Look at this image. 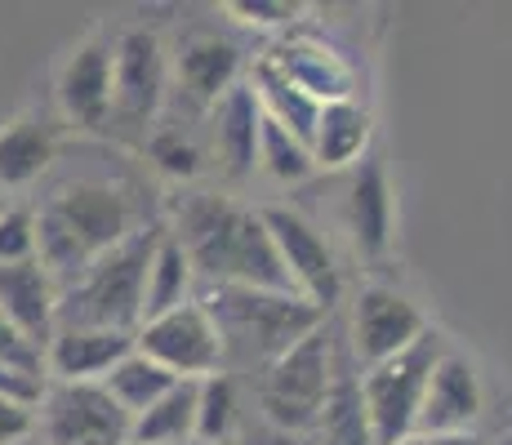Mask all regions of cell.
Listing matches in <instances>:
<instances>
[{
  "instance_id": "1",
  "label": "cell",
  "mask_w": 512,
  "mask_h": 445,
  "mask_svg": "<svg viewBox=\"0 0 512 445\" xmlns=\"http://www.w3.org/2000/svg\"><path fill=\"white\" fill-rule=\"evenodd\" d=\"M36 263L49 272V281L63 290L67 281L85 272L94 259L143 232L147 219L139 210L134 187L116 178H67L36 205Z\"/></svg>"
},
{
  "instance_id": "2",
  "label": "cell",
  "mask_w": 512,
  "mask_h": 445,
  "mask_svg": "<svg viewBox=\"0 0 512 445\" xmlns=\"http://www.w3.org/2000/svg\"><path fill=\"white\" fill-rule=\"evenodd\" d=\"M174 241L183 245L196 281L205 285H241V290L294 294L290 276L263 232L259 210L241 205L223 192H192L174 210ZM299 299V294H294Z\"/></svg>"
},
{
  "instance_id": "3",
  "label": "cell",
  "mask_w": 512,
  "mask_h": 445,
  "mask_svg": "<svg viewBox=\"0 0 512 445\" xmlns=\"http://www.w3.org/2000/svg\"><path fill=\"white\" fill-rule=\"evenodd\" d=\"M196 303L205 308L214 334H219L223 374H263L285 348H294L303 334L326 321V312H317L312 303L294 299V294L241 290V285H205L196 294Z\"/></svg>"
},
{
  "instance_id": "4",
  "label": "cell",
  "mask_w": 512,
  "mask_h": 445,
  "mask_svg": "<svg viewBox=\"0 0 512 445\" xmlns=\"http://www.w3.org/2000/svg\"><path fill=\"white\" fill-rule=\"evenodd\" d=\"M156 236H161V227L147 223L130 241H121L103 259H94L76 281H67L54 303V330H67V325H81V330H121V334L139 330L143 325V312H139L143 272H147V259H152Z\"/></svg>"
},
{
  "instance_id": "5",
  "label": "cell",
  "mask_w": 512,
  "mask_h": 445,
  "mask_svg": "<svg viewBox=\"0 0 512 445\" xmlns=\"http://www.w3.org/2000/svg\"><path fill=\"white\" fill-rule=\"evenodd\" d=\"M334 361H339V325L321 321L294 348H285L268 370L259 374V410L285 437L317 432L321 410L334 388Z\"/></svg>"
},
{
  "instance_id": "6",
  "label": "cell",
  "mask_w": 512,
  "mask_h": 445,
  "mask_svg": "<svg viewBox=\"0 0 512 445\" xmlns=\"http://www.w3.org/2000/svg\"><path fill=\"white\" fill-rule=\"evenodd\" d=\"M446 339L441 330H423L406 352L388 356V361L370 365L357 374V397H361V414H366V428L374 445H401L415 437V414L428 388L432 361L441 356Z\"/></svg>"
},
{
  "instance_id": "7",
  "label": "cell",
  "mask_w": 512,
  "mask_h": 445,
  "mask_svg": "<svg viewBox=\"0 0 512 445\" xmlns=\"http://www.w3.org/2000/svg\"><path fill=\"white\" fill-rule=\"evenodd\" d=\"M259 219L285 267V276H290L294 294L330 316L343 294V272L334 263V250L326 236H321V227L312 219H303L299 210H290V205H263Z\"/></svg>"
},
{
  "instance_id": "8",
  "label": "cell",
  "mask_w": 512,
  "mask_h": 445,
  "mask_svg": "<svg viewBox=\"0 0 512 445\" xmlns=\"http://www.w3.org/2000/svg\"><path fill=\"white\" fill-rule=\"evenodd\" d=\"M170 85L165 41L147 27H125L112 36V121L125 130H147L161 116ZM107 121V130H112Z\"/></svg>"
},
{
  "instance_id": "9",
  "label": "cell",
  "mask_w": 512,
  "mask_h": 445,
  "mask_svg": "<svg viewBox=\"0 0 512 445\" xmlns=\"http://www.w3.org/2000/svg\"><path fill=\"white\" fill-rule=\"evenodd\" d=\"M130 423L103 383H49L36 405V428L49 445H130Z\"/></svg>"
},
{
  "instance_id": "10",
  "label": "cell",
  "mask_w": 512,
  "mask_h": 445,
  "mask_svg": "<svg viewBox=\"0 0 512 445\" xmlns=\"http://www.w3.org/2000/svg\"><path fill=\"white\" fill-rule=\"evenodd\" d=\"M423 330H428V316H423V308L410 294H401L397 285L370 281V285H361L357 299H352L348 356H352V365L370 370V365L406 352Z\"/></svg>"
},
{
  "instance_id": "11",
  "label": "cell",
  "mask_w": 512,
  "mask_h": 445,
  "mask_svg": "<svg viewBox=\"0 0 512 445\" xmlns=\"http://www.w3.org/2000/svg\"><path fill=\"white\" fill-rule=\"evenodd\" d=\"M134 352H143L147 361H156L174 379H210V374L223 370L219 334H214L210 316L196 299L143 321L134 330Z\"/></svg>"
},
{
  "instance_id": "12",
  "label": "cell",
  "mask_w": 512,
  "mask_h": 445,
  "mask_svg": "<svg viewBox=\"0 0 512 445\" xmlns=\"http://www.w3.org/2000/svg\"><path fill=\"white\" fill-rule=\"evenodd\" d=\"M481 414H486V388H481L477 361L459 348H441L432 361L428 388H423L419 414H415V437H450V432H477Z\"/></svg>"
},
{
  "instance_id": "13",
  "label": "cell",
  "mask_w": 512,
  "mask_h": 445,
  "mask_svg": "<svg viewBox=\"0 0 512 445\" xmlns=\"http://www.w3.org/2000/svg\"><path fill=\"white\" fill-rule=\"evenodd\" d=\"M259 63H268L272 72L285 76L290 85H299L303 94L317 98L321 107L326 103H348V98H357V89H361L357 63H352L348 54H339L330 41L303 32V27L285 32L281 41L259 58Z\"/></svg>"
},
{
  "instance_id": "14",
  "label": "cell",
  "mask_w": 512,
  "mask_h": 445,
  "mask_svg": "<svg viewBox=\"0 0 512 445\" xmlns=\"http://www.w3.org/2000/svg\"><path fill=\"white\" fill-rule=\"evenodd\" d=\"M348 236L352 250L366 263H388L392 245H397V192H392V174L383 152H370L352 165L348 183Z\"/></svg>"
},
{
  "instance_id": "15",
  "label": "cell",
  "mask_w": 512,
  "mask_h": 445,
  "mask_svg": "<svg viewBox=\"0 0 512 445\" xmlns=\"http://www.w3.org/2000/svg\"><path fill=\"white\" fill-rule=\"evenodd\" d=\"M112 36L98 27L58 67V107L76 130H107L112 121Z\"/></svg>"
},
{
  "instance_id": "16",
  "label": "cell",
  "mask_w": 512,
  "mask_h": 445,
  "mask_svg": "<svg viewBox=\"0 0 512 445\" xmlns=\"http://www.w3.org/2000/svg\"><path fill=\"white\" fill-rule=\"evenodd\" d=\"M241 67H245L241 45L219 32H205V27L183 32L170 54L174 85H179V94L196 112H210L232 85H241Z\"/></svg>"
},
{
  "instance_id": "17",
  "label": "cell",
  "mask_w": 512,
  "mask_h": 445,
  "mask_svg": "<svg viewBox=\"0 0 512 445\" xmlns=\"http://www.w3.org/2000/svg\"><path fill=\"white\" fill-rule=\"evenodd\" d=\"M130 352H134V334L67 325V330L49 334L45 374H49V383H98L116 361H125Z\"/></svg>"
},
{
  "instance_id": "18",
  "label": "cell",
  "mask_w": 512,
  "mask_h": 445,
  "mask_svg": "<svg viewBox=\"0 0 512 445\" xmlns=\"http://www.w3.org/2000/svg\"><path fill=\"white\" fill-rule=\"evenodd\" d=\"M210 125H214V161H219L223 178L232 183H245L254 174V156H259V125H263V112H259V98H254L250 81L232 85L219 103L210 107Z\"/></svg>"
},
{
  "instance_id": "19",
  "label": "cell",
  "mask_w": 512,
  "mask_h": 445,
  "mask_svg": "<svg viewBox=\"0 0 512 445\" xmlns=\"http://www.w3.org/2000/svg\"><path fill=\"white\" fill-rule=\"evenodd\" d=\"M54 303H58V285L49 281V272L36 259L0 267V316L41 352L49 334H54Z\"/></svg>"
},
{
  "instance_id": "20",
  "label": "cell",
  "mask_w": 512,
  "mask_h": 445,
  "mask_svg": "<svg viewBox=\"0 0 512 445\" xmlns=\"http://www.w3.org/2000/svg\"><path fill=\"white\" fill-rule=\"evenodd\" d=\"M374 143V112L361 98L348 103H326L317 112L312 125L308 152H312V170H352Z\"/></svg>"
},
{
  "instance_id": "21",
  "label": "cell",
  "mask_w": 512,
  "mask_h": 445,
  "mask_svg": "<svg viewBox=\"0 0 512 445\" xmlns=\"http://www.w3.org/2000/svg\"><path fill=\"white\" fill-rule=\"evenodd\" d=\"M58 156V130L41 116H18L0 130V192L41 183Z\"/></svg>"
},
{
  "instance_id": "22",
  "label": "cell",
  "mask_w": 512,
  "mask_h": 445,
  "mask_svg": "<svg viewBox=\"0 0 512 445\" xmlns=\"http://www.w3.org/2000/svg\"><path fill=\"white\" fill-rule=\"evenodd\" d=\"M192 299H196V272H192V263H187L183 245L161 227V236H156V245H152V259H147V272H143V308L139 312H143V321H152V316H165Z\"/></svg>"
},
{
  "instance_id": "23",
  "label": "cell",
  "mask_w": 512,
  "mask_h": 445,
  "mask_svg": "<svg viewBox=\"0 0 512 445\" xmlns=\"http://www.w3.org/2000/svg\"><path fill=\"white\" fill-rule=\"evenodd\" d=\"M196 379H179L130 423V445H196Z\"/></svg>"
},
{
  "instance_id": "24",
  "label": "cell",
  "mask_w": 512,
  "mask_h": 445,
  "mask_svg": "<svg viewBox=\"0 0 512 445\" xmlns=\"http://www.w3.org/2000/svg\"><path fill=\"white\" fill-rule=\"evenodd\" d=\"M317 445H374L366 414H361L357 365H352L348 348H339V361H334V388H330V401L317 423Z\"/></svg>"
},
{
  "instance_id": "25",
  "label": "cell",
  "mask_w": 512,
  "mask_h": 445,
  "mask_svg": "<svg viewBox=\"0 0 512 445\" xmlns=\"http://www.w3.org/2000/svg\"><path fill=\"white\" fill-rule=\"evenodd\" d=\"M98 383H103L107 397H112L134 419V414H143L147 405L161 397V392H170L179 379H174V374H165L156 361H147L143 352H130L125 361H116Z\"/></svg>"
},
{
  "instance_id": "26",
  "label": "cell",
  "mask_w": 512,
  "mask_h": 445,
  "mask_svg": "<svg viewBox=\"0 0 512 445\" xmlns=\"http://www.w3.org/2000/svg\"><path fill=\"white\" fill-rule=\"evenodd\" d=\"M236 379L232 374H210V379H196V445H223L236 428Z\"/></svg>"
},
{
  "instance_id": "27",
  "label": "cell",
  "mask_w": 512,
  "mask_h": 445,
  "mask_svg": "<svg viewBox=\"0 0 512 445\" xmlns=\"http://www.w3.org/2000/svg\"><path fill=\"white\" fill-rule=\"evenodd\" d=\"M254 170H263L268 178H277V183H303V178H312V152L308 143H299L294 134H285L281 125L263 121L259 125V156H254Z\"/></svg>"
},
{
  "instance_id": "28",
  "label": "cell",
  "mask_w": 512,
  "mask_h": 445,
  "mask_svg": "<svg viewBox=\"0 0 512 445\" xmlns=\"http://www.w3.org/2000/svg\"><path fill=\"white\" fill-rule=\"evenodd\" d=\"M147 161H152L165 178H174V183H192V178L205 170V152L196 147L192 134L179 130V125H165V130H156L147 138Z\"/></svg>"
},
{
  "instance_id": "29",
  "label": "cell",
  "mask_w": 512,
  "mask_h": 445,
  "mask_svg": "<svg viewBox=\"0 0 512 445\" xmlns=\"http://www.w3.org/2000/svg\"><path fill=\"white\" fill-rule=\"evenodd\" d=\"M223 14L241 27H254V32H294L308 5H299V0H228Z\"/></svg>"
},
{
  "instance_id": "30",
  "label": "cell",
  "mask_w": 512,
  "mask_h": 445,
  "mask_svg": "<svg viewBox=\"0 0 512 445\" xmlns=\"http://www.w3.org/2000/svg\"><path fill=\"white\" fill-rule=\"evenodd\" d=\"M32 259H36V214L27 205H5L0 210V267L32 263Z\"/></svg>"
},
{
  "instance_id": "31",
  "label": "cell",
  "mask_w": 512,
  "mask_h": 445,
  "mask_svg": "<svg viewBox=\"0 0 512 445\" xmlns=\"http://www.w3.org/2000/svg\"><path fill=\"white\" fill-rule=\"evenodd\" d=\"M49 388L45 370H23V365H0V397L23 405V410H36Z\"/></svg>"
},
{
  "instance_id": "32",
  "label": "cell",
  "mask_w": 512,
  "mask_h": 445,
  "mask_svg": "<svg viewBox=\"0 0 512 445\" xmlns=\"http://www.w3.org/2000/svg\"><path fill=\"white\" fill-rule=\"evenodd\" d=\"M0 365H23V370H45V352L36 343H27L14 325L0 316ZM49 379V374H45Z\"/></svg>"
},
{
  "instance_id": "33",
  "label": "cell",
  "mask_w": 512,
  "mask_h": 445,
  "mask_svg": "<svg viewBox=\"0 0 512 445\" xmlns=\"http://www.w3.org/2000/svg\"><path fill=\"white\" fill-rule=\"evenodd\" d=\"M36 432V410H23V405L0 397V445H18Z\"/></svg>"
},
{
  "instance_id": "34",
  "label": "cell",
  "mask_w": 512,
  "mask_h": 445,
  "mask_svg": "<svg viewBox=\"0 0 512 445\" xmlns=\"http://www.w3.org/2000/svg\"><path fill=\"white\" fill-rule=\"evenodd\" d=\"M423 441V437H419ZM423 445H490L481 432H450V437H428Z\"/></svg>"
},
{
  "instance_id": "35",
  "label": "cell",
  "mask_w": 512,
  "mask_h": 445,
  "mask_svg": "<svg viewBox=\"0 0 512 445\" xmlns=\"http://www.w3.org/2000/svg\"><path fill=\"white\" fill-rule=\"evenodd\" d=\"M401 445H423V441H419V437H410V441H401Z\"/></svg>"
},
{
  "instance_id": "36",
  "label": "cell",
  "mask_w": 512,
  "mask_h": 445,
  "mask_svg": "<svg viewBox=\"0 0 512 445\" xmlns=\"http://www.w3.org/2000/svg\"><path fill=\"white\" fill-rule=\"evenodd\" d=\"M0 210H5V196H0Z\"/></svg>"
},
{
  "instance_id": "37",
  "label": "cell",
  "mask_w": 512,
  "mask_h": 445,
  "mask_svg": "<svg viewBox=\"0 0 512 445\" xmlns=\"http://www.w3.org/2000/svg\"><path fill=\"white\" fill-rule=\"evenodd\" d=\"M495 445H508V437H504V441H495Z\"/></svg>"
}]
</instances>
